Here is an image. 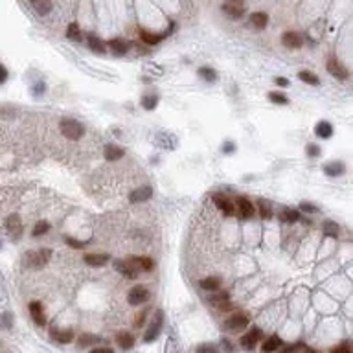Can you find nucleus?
Wrapping results in <instances>:
<instances>
[{
	"label": "nucleus",
	"instance_id": "nucleus-53",
	"mask_svg": "<svg viewBox=\"0 0 353 353\" xmlns=\"http://www.w3.org/2000/svg\"><path fill=\"white\" fill-rule=\"evenodd\" d=\"M223 151H225V153H232V151H234V143L226 142L225 143V149H223Z\"/></svg>",
	"mask_w": 353,
	"mask_h": 353
},
{
	"label": "nucleus",
	"instance_id": "nucleus-42",
	"mask_svg": "<svg viewBox=\"0 0 353 353\" xmlns=\"http://www.w3.org/2000/svg\"><path fill=\"white\" fill-rule=\"evenodd\" d=\"M48 230H50V225H48L46 221H39L37 225H35V228H33V235H35V237H39V235L46 234Z\"/></svg>",
	"mask_w": 353,
	"mask_h": 353
},
{
	"label": "nucleus",
	"instance_id": "nucleus-1",
	"mask_svg": "<svg viewBox=\"0 0 353 353\" xmlns=\"http://www.w3.org/2000/svg\"><path fill=\"white\" fill-rule=\"evenodd\" d=\"M52 258V250L50 248H39V250H30L26 252L23 258V265L31 267V269H39V267H45L48 265Z\"/></svg>",
	"mask_w": 353,
	"mask_h": 353
},
{
	"label": "nucleus",
	"instance_id": "nucleus-15",
	"mask_svg": "<svg viewBox=\"0 0 353 353\" xmlns=\"http://www.w3.org/2000/svg\"><path fill=\"white\" fill-rule=\"evenodd\" d=\"M221 283H223V280L219 278V276H206L199 282V285L203 291H210V293H217L219 289H221Z\"/></svg>",
	"mask_w": 353,
	"mask_h": 353
},
{
	"label": "nucleus",
	"instance_id": "nucleus-55",
	"mask_svg": "<svg viewBox=\"0 0 353 353\" xmlns=\"http://www.w3.org/2000/svg\"><path fill=\"white\" fill-rule=\"evenodd\" d=\"M0 247H2V243H0Z\"/></svg>",
	"mask_w": 353,
	"mask_h": 353
},
{
	"label": "nucleus",
	"instance_id": "nucleus-32",
	"mask_svg": "<svg viewBox=\"0 0 353 353\" xmlns=\"http://www.w3.org/2000/svg\"><path fill=\"white\" fill-rule=\"evenodd\" d=\"M344 171H346V167L342 162H333V164L324 165V173L329 175V177H338V175H342Z\"/></svg>",
	"mask_w": 353,
	"mask_h": 353
},
{
	"label": "nucleus",
	"instance_id": "nucleus-2",
	"mask_svg": "<svg viewBox=\"0 0 353 353\" xmlns=\"http://www.w3.org/2000/svg\"><path fill=\"white\" fill-rule=\"evenodd\" d=\"M59 129L63 136H67L68 140H79L85 135V127L81 121L74 120V118H63L59 121Z\"/></svg>",
	"mask_w": 353,
	"mask_h": 353
},
{
	"label": "nucleus",
	"instance_id": "nucleus-18",
	"mask_svg": "<svg viewBox=\"0 0 353 353\" xmlns=\"http://www.w3.org/2000/svg\"><path fill=\"white\" fill-rule=\"evenodd\" d=\"M116 344H118V348H121L123 352H129V350L135 346V337H133V333H129V331H120V333L116 335Z\"/></svg>",
	"mask_w": 353,
	"mask_h": 353
},
{
	"label": "nucleus",
	"instance_id": "nucleus-23",
	"mask_svg": "<svg viewBox=\"0 0 353 353\" xmlns=\"http://www.w3.org/2000/svg\"><path fill=\"white\" fill-rule=\"evenodd\" d=\"M87 45L91 48L94 53H98V55H103L105 53V45H103V41L96 35V33H89L87 35Z\"/></svg>",
	"mask_w": 353,
	"mask_h": 353
},
{
	"label": "nucleus",
	"instance_id": "nucleus-37",
	"mask_svg": "<svg viewBox=\"0 0 353 353\" xmlns=\"http://www.w3.org/2000/svg\"><path fill=\"white\" fill-rule=\"evenodd\" d=\"M197 74L201 75L203 79H206V81H210V83H213L215 79H217V74H215V70L213 68H208V67H201L199 68V72Z\"/></svg>",
	"mask_w": 353,
	"mask_h": 353
},
{
	"label": "nucleus",
	"instance_id": "nucleus-27",
	"mask_svg": "<svg viewBox=\"0 0 353 353\" xmlns=\"http://www.w3.org/2000/svg\"><path fill=\"white\" fill-rule=\"evenodd\" d=\"M208 302H210L213 307L217 309L219 306H223L226 302H230V293L228 291H217V293H213L208 296Z\"/></svg>",
	"mask_w": 353,
	"mask_h": 353
},
{
	"label": "nucleus",
	"instance_id": "nucleus-7",
	"mask_svg": "<svg viewBox=\"0 0 353 353\" xmlns=\"http://www.w3.org/2000/svg\"><path fill=\"white\" fill-rule=\"evenodd\" d=\"M212 201H213V204L217 206L219 210L225 213L226 217H234V215H235V206H234L232 201H230L225 193H213Z\"/></svg>",
	"mask_w": 353,
	"mask_h": 353
},
{
	"label": "nucleus",
	"instance_id": "nucleus-17",
	"mask_svg": "<svg viewBox=\"0 0 353 353\" xmlns=\"http://www.w3.org/2000/svg\"><path fill=\"white\" fill-rule=\"evenodd\" d=\"M30 315L33 318V322L37 326H45L46 324V316H45V309L41 306V302H31L30 304Z\"/></svg>",
	"mask_w": 353,
	"mask_h": 353
},
{
	"label": "nucleus",
	"instance_id": "nucleus-50",
	"mask_svg": "<svg viewBox=\"0 0 353 353\" xmlns=\"http://www.w3.org/2000/svg\"><path fill=\"white\" fill-rule=\"evenodd\" d=\"M91 353H114L113 348H94L91 350Z\"/></svg>",
	"mask_w": 353,
	"mask_h": 353
},
{
	"label": "nucleus",
	"instance_id": "nucleus-30",
	"mask_svg": "<svg viewBox=\"0 0 353 353\" xmlns=\"http://www.w3.org/2000/svg\"><path fill=\"white\" fill-rule=\"evenodd\" d=\"M258 208H259V215H261L263 221H269V219L272 217V206L269 201L258 199Z\"/></svg>",
	"mask_w": 353,
	"mask_h": 353
},
{
	"label": "nucleus",
	"instance_id": "nucleus-9",
	"mask_svg": "<svg viewBox=\"0 0 353 353\" xmlns=\"http://www.w3.org/2000/svg\"><path fill=\"white\" fill-rule=\"evenodd\" d=\"M114 269L120 272L123 278H127V280L138 278V269H136L133 263L125 261V259H116V261H114Z\"/></svg>",
	"mask_w": 353,
	"mask_h": 353
},
{
	"label": "nucleus",
	"instance_id": "nucleus-43",
	"mask_svg": "<svg viewBox=\"0 0 353 353\" xmlns=\"http://www.w3.org/2000/svg\"><path fill=\"white\" fill-rule=\"evenodd\" d=\"M306 153H307V157H320V147L316 145V143H307V147H306Z\"/></svg>",
	"mask_w": 353,
	"mask_h": 353
},
{
	"label": "nucleus",
	"instance_id": "nucleus-4",
	"mask_svg": "<svg viewBox=\"0 0 353 353\" xmlns=\"http://www.w3.org/2000/svg\"><path fill=\"white\" fill-rule=\"evenodd\" d=\"M235 212H237V215H239V219H243V221H248V219L254 217L256 213V206L252 204V201L248 199V197H237L235 199Z\"/></svg>",
	"mask_w": 353,
	"mask_h": 353
},
{
	"label": "nucleus",
	"instance_id": "nucleus-11",
	"mask_svg": "<svg viewBox=\"0 0 353 353\" xmlns=\"http://www.w3.org/2000/svg\"><path fill=\"white\" fill-rule=\"evenodd\" d=\"M6 230H8L9 235H11L13 239H19V237H21V234H23V230H24L21 217L15 215V213H11V215L8 217V221H6Z\"/></svg>",
	"mask_w": 353,
	"mask_h": 353
},
{
	"label": "nucleus",
	"instance_id": "nucleus-16",
	"mask_svg": "<svg viewBox=\"0 0 353 353\" xmlns=\"http://www.w3.org/2000/svg\"><path fill=\"white\" fill-rule=\"evenodd\" d=\"M151 195H153V189H151L149 186H142V188L133 189V191L129 193V201H131V203H143V201L151 199Z\"/></svg>",
	"mask_w": 353,
	"mask_h": 353
},
{
	"label": "nucleus",
	"instance_id": "nucleus-31",
	"mask_svg": "<svg viewBox=\"0 0 353 353\" xmlns=\"http://www.w3.org/2000/svg\"><path fill=\"white\" fill-rule=\"evenodd\" d=\"M96 342H99V337L92 335V333H83L81 337L77 338V348L85 350V348H89V346L96 344Z\"/></svg>",
	"mask_w": 353,
	"mask_h": 353
},
{
	"label": "nucleus",
	"instance_id": "nucleus-28",
	"mask_svg": "<svg viewBox=\"0 0 353 353\" xmlns=\"http://www.w3.org/2000/svg\"><path fill=\"white\" fill-rule=\"evenodd\" d=\"M103 155H105V158L109 162H116L118 158H121L125 155V151L121 149V147H118V145H107L105 151H103Z\"/></svg>",
	"mask_w": 353,
	"mask_h": 353
},
{
	"label": "nucleus",
	"instance_id": "nucleus-40",
	"mask_svg": "<svg viewBox=\"0 0 353 353\" xmlns=\"http://www.w3.org/2000/svg\"><path fill=\"white\" fill-rule=\"evenodd\" d=\"M195 353H219V348L212 342H204V344L197 346Z\"/></svg>",
	"mask_w": 353,
	"mask_h": 353
},
{
	"label": "nucleus",
	"instance_id": "nucleus-52",
	"mask_svg": "<svg viewBox=\"0 0 353 353\" xmlns=\"http://www.w3.org/2000/svg\"><path fill=\"white\" fill-rule=\"evenodd\" d=\"M46 87L45 85H35V89H33V94H41V92L45 91Z\"/></svg>",
	"mask_w": 353,
	"mask_h": 353
},
{
	"label": "nucleus",
	"instance_id": "nucleus-47",
	"mask_svg": "<svg viewBox=\"0 0 353 353\" xmlns=\"http://www.w3.org/2000/svg\"><path fill=\"white\" fill-rule=\"evenodd\" d=\"M9 324H11V316H9L8 313L0 315V326H2V328H9Z\"/></svg>",
	"mask_w": 353,
	"mask_h": 353
},
{
	"label": "nucleus",
	"instance_id": "nucleus-46",
	"mask_svg": "<svg viewBox=\"0 0 353 353\" xmlns=\"http://www.w3.org/2000/svg\"><path fill=\"white\" fill-rule=\"evenodd\" d=\"M67 245L72 248H83L87 245V241H77V239H72V237H67Z\"/></svg>",
	"mask_w": 353,
	"mask_h": 353
},
{
	"label": "nucleus",
	"instance_id": "nucleus-21",
	"mask_svg": "<svg viewBox=\"0 0 353 353\" xmlns=\"http://www.w3.org/2000/svg\"><path fill=\"white\" fill-rule=\"evenodd\" d=\"M223 11H225L230 19H239V17L245 13V8H243L241 2H225V4H223Z\"/></svg>",
	"mask_w": 353,
	"mask_h": 353
},
{
	"label": "nucleus",
	"instance_id": "nucleus-13",
	"mask_svg": "<svg viewBox=\"0 0 353 353\" xmlns=\"http://www.w3.org/2000/svg\"><path fill=\"white\" fill-rule=\"evenodd\" d=\"M280 348H283V340L278 335H271L269 338H265L261 344V353H274Z\"/></svg>",
	"mask_w": 353,
	"mask_h": 353
},
{
	"label": "nucleus",
	"instance_id": "nucleus-36",
	"mask_svg": "<svg viewBox=\"0 0 353 353\" xmlns=\"http://www.w3.org/2000/svg\"><path fill=\"white\" fill-rule=\"evenodd\" d=\"M306 350H307V346L304 344V342H293V344L283 346L280 353H304Z\"/></svg>",
	"mask_w": 353,
	"mask_h": 353
},
{
	"label": "nucleus",
	"instance_id": "nucleus-45",
	"mask_svg": "<svg viewBox=\"0 0 353 353\" xmlns=\"http://www.w3.org/2000/svg\"><path fill=\"white\" fill-rule=\"evenodd\" d=\"M300 210L302 212H307V213H318V208H316L315 204H311V203H302L300 204Z\"/></svg>",
	"mask_w": 353,
	"mask_h": 353
},
{
	"label": "nucleus",
	"instance_id": "nucleus-20",
	"mask_svg": "<svg viewBox=\"0 0 353 353\" xmlns=\"http://www.w3.org/2000/svg\"><path fill=\"white\" fill-rule=\"evenodd\" d=\"M50 337H52L55 342L68 344V342H72V338H74V331L72 329H55V328H52V329H50Z\"/></svg>",
	"mask_w": 353,
	"mask_h": 353
},
{
	"label": "nucleus",
	"instance_id": "nucleus-41",
	"mask_svg": "<svg viewBox=\"0 0 353 353\" xmlns=\"http://www.w3.org/2000/svg\"><path fill=\"white\" fill-rule=\"evenodd\" d=\"M67 35H68V39H75V41H79V39H81V30H79V26H77L75 23L68 24Z\"/></svg>",
	"mask_w": 353,
	"mask_h": 353
},
{
	"label": "nucleus",
	"instance_id": "nucleus-22",
	"mask_svg": "<svg viewBox=\"0 0 353 353\" xmlns=\"http://www.w3.org/2000/svg\"><path fill=\"white\" fill-rule=\"evenodd\" d=\"M278 221L285 223V225H294V223L300 221V212L293 210V208H283L278 213Z\"/></svg>",
	"mask_w": 353,
	"mask_h": 353
},
{
	"label": "nucleus",
	"instance_id": "nucleus-12",
	"mask_svg": "<svg viewBox=\"0 0 353 353\" xmlns=\"http://www.w3.org/2000/svg\"><path fill=\"white\" fill-rule=\"evenodd\" d=\"M127 261L133 263L138 271L142 269V271H145V272H151L155 269V261H153L151 258H147V256H129Z\"/></svg>",
	"mask_w": 353,
	"mask_h": 353
},
{
	"label": "nucleus",
	"instance_id": "nucleus-33",
	"mask_svg": "<svg viewBox=\"0 0 353 353\" xmlns=\"http://www.w3.org/2000/svg\"><path fill=\"white\" fill-rule=\"evenodd\" d=\"M322 230H324V235H328V237H338V234H340V228H338L337 223H333V221H324L322 225Z\"/></svg>",
	"mask_w": 353,
	"mask_h": 353
},
{
	"label": "nucleus",
	"instance_id": "nucleus-39",
	"mask_svg": "<svg viewBox=\"0 0 353 353\" xmlns=\"http://www.w3.org/2000/svg\"><path fill=\"white\" fill-rule=\"evenodd\" d=\"M158 103V96L155 94H151V96H143L142 98V107L143 109H147V111H153Z\"/></svg>",
	"mask_w": 353,
	"mask_h": 353
},
{
	"label": "nucleus",
	"instance_id": "nucleus-24",
	"mask_svg": "<svg viewBox=\"0 0 353 353\" xmlns=\"http://www.w3.org/2000/svg\"><path fill=\"white\" fill-rule=\"evenodd\" d=\"M167 33H153V31H147V30H140V39H142L143 45H158L162 39L165 37Z\"/></svg>",
	"mask_w": 353,
	"mask_h": 353
},
{
	"label": "nucleus",
	"instance_id": "nucleus-19",
	"mask_svg": "<svg viewBox=\"0 0 353 353\" xmlns=\"http://www.w3.org/2000/svg\"><path fill=\"white\" fill-rule=\"evenodd\" d=\"M282 45L285 46V48H300L302 46V37L300 33H296V31H285L283 35H282Z\"/></svg>",
	"mask_w": 353,
	"mask_h": 353
},
{
	"label": "nucleus",
	"instance_id": "nucleus-35",
	"mask_svg": "<svg viewBox=\"0 0 353 353\" xmlns=\"http://www.w3.org/2000/svg\"><path fill=\"white\" fill-rule=\"evenodd\" d=\"M31 8L35 9L39 15H48L52 11L53 4L52 2H31Z\"/></svg>",
	"mask_w": 353,
	"mask_h": 353
},
{
	"label": "nucleus",
	"instance_id": "nucleus-8",
	"mask_svg": "<svg viewBox=\"0 0 353 353\" xmlns=\"http://www.w3.org/2000/svg\"><path fill=\"white\" fill-rule=\"evenodd\" d=\"M326 68H328V72H329L333 77H338V79H348V75H350V72L346 70L344 65H342L335 55H331L329 59H328Z\"/></svg>",
	"mask_w": 353,
	"mask_h": 353
},
{
	"label": "nucleus",
	"instance_id": "nucleus-48",
	"mask_svg": "<svg viewBox=\"0 0 353 353\" xmlns=\"http://www.w3.org/2000/svg\"><path fill=\"white\" fill-rule=\"evenodd\" d=\"M145 316H147V309H143L142 313L136 316V326H138V328H142L143 326V322H145Z\"/></svg>",
	"mask_w": 353,
	"mask_h": 353
},
{
	"label": "nucleus",
	"instance_id": "nucleus-38",
	"mask_svg": "<svg viewBox=\"0 0 353 353\" xmlns=\"http://www.w3.org/2000/svg\"><path fill=\"white\" fill-rule=\"evenodd\" d=\"M269 99H271L272 103H276V105H287V103H289V98H287L285 94L276 92V91L269 92Z\"/></svg>",
	"mask_w": 353,
	"mask_h": 353
},
{
	"label": "nucleus",
	"instance_id": "nucleus-29",
	"mask_svg": "<svg viewBox=\"0 0 353 353\" xmlns=\"http://www.w3.org/2000/svg\"><path fill=\"white\" fill-rule=\"evenodd\" d=\"M267 23H269V15H267V13H263V11H256V13L250 15V24L256 26V28H259V30L265 28Z\"/></svg>",
	"mask_w": 353,
	"mask_h": 353
},
{
	"label": "nucleus",
	"instance_id": "nucleus-6",
	"mask_svg": "<svg viewBox=\"0 0 353 353\" xmlns=\"http://www.w3.org/2000/svg\"><path fill=\"white\" fill-rule=\"evenodd\" d=\"M149 296H151V293L145 285H135L131 291H129L127 302L131 306H142V304H145V302L149 300Z\"/></svg>",
	"mask_w": 353,
	"mask_h": 353
},
{
	"label": "nucleus",
	"instance_id": "nucleus-26",
	"mask_svg": "<svg viewBox=\"0 0 353 353\" xmlns=\"http://www.w3.org/2000/svg\"><path fill=\"white\" fill-rule=\"evenodd\" d=\"M315 135L318 138H331L333 136V125L329 121H318L315 125Z\"/></svg>",
	"mask_w": 353,
	"mask_h": 353
},
{
	"label": "nucleus",
	"instance_id": "nucleus-14",
	"mask_svg": "<svg viewBox=\"0 0 353 353\" xmlns=\"http://www.w3.org/2000/svg\"><path fill=\"white\" fill-rule=\"evenodd\" d=\"M111 259V256L109 254H85L83 256V261L87 263L89 267H94V269H98V267H103L107 261Z\"/></svg>",
	"mask_w": 353,
	"mask_h": 353
},
{
	"label": "nucleus",
	"instance_id": "nucleus-49",
	"mask_svg": "<svg viewBox=\"0 0 353 353\" xmlns=\"http://www.w3.org/2000/svg\"><path fill=\"white\" fill-rule=\"evenodd\" d=\"M6 79H8V70L4 65H0V83H4Z\"/></svg>",
	"mask_w": 353,
	"mask_h": 353
},
{
	"label": "nucleus",
	"instance_id": "nucleus-10",
	"mask_svg": "<svg viewBox=\"0 0 353 353\" xmlns=\"http://www.w3.org/2000/svg\"><path fill=\"white\" fill-rule=\"evenodd\" d=\"M160 328H162V311H157V315L153 318L151 326L147 328V331L143 333V342H153V340L158 337Z\"/></svg>",
	"mask_w": 353,
	"mask_h": 353
},
{
	"label": "nucleus",
	"instance_id": "nucleus-44",
	"mask_svg": "<svg viewBox=\"0 0 353 353\" xmlns=\"http://www.w3.org/2000/svg\"><path fill=\"white\" fill-rule=\"evenodd\" d=\"M329 353H353V350L348 344H338V346H335Z\"/></svg>",
	"mask_w": 353,
	"mask_h": 353
},
{
	"label": "nucleus",
	"instance_id": "nucleus-54",
	"mask_svg": "<svg viewBox=\"0 0 353 353\" xmlns=\"http://www.w3.org/2000/svg\"><path fill=\"white\" fill-rule=\"evenodd\" d=\"M304 353H320V352H318V350H313V348H307Z\"/></svg>",
	"mask_w": 353,
	"mask_h": 353
},
{
	"label": "nucleus",
	"instance_id": "nucleus-51",
	"mask_svg": "<svg viewBox=\"0 0 353 353\" xmlns=\"http://www.w3.org/2000/svg\"><path fill=\"white\" fill-rule=\"evenodd\" d=\"M274 83L280 85V87H287V85H289V81H287L285 77H274Z\"/></svg>",
	"mask_w": 353,
	"mask_h": 353
},
{
	"label": "nucleus",
	"instance_id": "nucleus-5",
	"mask_svg": "<svg viewBox=\"0 0 353 353\" xmlns=\"http://www.w3.org/2000/svg\"><path fill=\"white\" fill-rule=\"evenodd\" d=\"M248 324H250L248 315H245V313H235V315H232L225 322V329L230 331V333H239V331H243L247 328Z\"/></svg>",
	"mask_w": 353,
	"mask_h": 353
},
{
	"label": "nucleus",
	"instance_id": "nucleus-3",
	"mask_svg": "<svg viewBox=\"0 0 353 353\" xmlns=\"http://www.w3.org/2000/svg\"><path fill=\"white\" fill-rule=\"evenodd\" d=\"M261 338H263V329L258 328V326H254V328H250V331H247V333L239 338V344L245 352H252Z\"/></svg>",
	"mask_w": 353,
	"mask_h": 353
},
{
	"label": "nucleus",
	"instance_id": "nucleus-34",
	"mask_svg": "<svg viewBox=\"0 0 353 353\" xmlns=\"http://www.w3.org/2000/svg\"><path fill=\"white\" fill-rule=\"evenodd\" d=\"M304 83H307V85H313V87H318L320 85V79H318V75H315L313 72H309V70H302L300 74H298Z\"/></svg>",
	"mask_w": 353,
	"mask_h": 353
},
{
	"label": "nucleus",
	"instance_id": "nucleus-25",
	"mask_svg": "<svg viewBox=\"0 0 353 353\" xmlns=\"http://www.w3.org/2000/svg\"><path fill=\"white\" fill-rule=\"evenodd\" d=\"M107 45L113 50L114 55H125V53L129 52V45L125 41H121V39H111Z\"/></svg>",
	"mask_w": 353,
	"mask_h": 353
}]
</instances>
